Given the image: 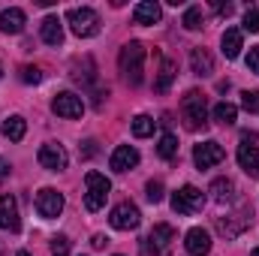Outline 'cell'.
Segmentation results:
<instances>
[{"mask_svg":"<svg viewBox=\"0 0 259 256\" xmlns=\"http://www.w3.org/2000/svg\"><path fill=\"white\" fill-rule=\"evenodd\" d=\"M118 64H121V72H124V78H127L130 84H142V78H145V46L139 39L127 42L121 49Z\"/></svg>","mask_w":259,"mask_h":256,"instance_id":"obj_1","label":"cell"},{"mask_svg":"<svg viewBox=\"0 0 259 256\" xmlns=\"http://www.w3.org/2000/svg\"><path fill=\"white\" fill-rule=\"evenodd\" d=\"M66 21H69L72 33H75V36H81V39H88V36H97V33H100V15H97L91 6H72V9L66 12Z\"/></svg>","mask_w":259,"mask_h":256,"instance_id":"obj_2","label":"cell"},{"mask_svg":"<svg viewBox=\"0 0 259 256\" xmlns=\"http://www.w3.org/2000/svg\"><path fill=\"white\" fill-rule=\"evenodd\" d=\"M181 112H184V121L190 130H205L208 127V106H205V94L199 91H187L184 103H181Z\"/></svg>","mask_w":259,"mask_h":256,"instance_id":"obj_3","label":"cell"},{"mask_svg":"<svg viewBox=\"0 0 259 256\" xmlns=\"http://www.w3.org/2000/svg\"><path fill=\"white\" fill-rule=\"evenodd\" d=\"M84 184H88V193H84V208L88 211H100L109 199V190H112V181L100 172H88L84 175Z\"/></svg>","mask_w":259,"mask_h":256,"instance_id":"obj_4","label":"cell"},{"mask_svg":"<svg viewBox=\"0 0 259 256\" xmlns=\"http://www.w3.org/2000/svg\"><path fill=\"white\" fill-rule=\"evenodd\" d=\"M172 241H175V229H172L169 223H157V226L148 232V238H142V253L145 256H163L169 250Z\"/></svg>","mask_w":259,"mask_h":256,"instance_id":"obj_5","label":"cell"},{"mask_svg":"<svg viewBox=\"0 0 259 256\" xmlns=\"http://www.w3.org/2000/svg\"><path fill=\"white\" fill-rule=\"evenodd\" d=\"M238 166L247 175L259 172V136L256 133H241V145H238Z\"/></svg>","mask_w":259,"mask_h":256,"instance_id":"obj_6","label":"cell"},{"mask_svg":"<svg viewBox=\"0 0 259 256\" xmlns=\"http://www.w3.org/2000/svg\"><path fill=\"white\" fill-rule=\"evenodd\" d=\"M202 205H205V196H202V190H196L193 184L181 187V190L172 196V211H175V214H181V217L196 214Z\"/></svg>","mask_w":259,"mask_h":256,"instance_id":"obj_7","label":"cell"},{"mask_svg":"<svg viewBox=\"0 0 259 256\" xmlns=\"http://www.w3.org/2000/svg\"><path fill=\"white\" fill-rule=\"evenodd\" d=\"M109 223H112L115 229H121V232H130V229H139L142 214H139V208H136L133 202H121V205H115V208H112Z\"/></svg>","mask_w":259,"mask_h":256,"instance_id":"obj_8","label":"cell"},{"mask_svg":"<svg viewBox=\"0 0 259 256\" xmlns=\"http://www.w3.org/2000/svg\"><path fill=\"white\" fill-rule=\"evenodd\" d=\"M36 211L46 220L61 217V211H64V193H58L55 187H42V190L36 193Z\"/></svg>","mask_w":259,"mask_h":256,"instance_id":"obj_9","label":"cell"},{"mask_svg":"<svg viewBox=\"0 0 259 256\" xmlns=\"http://www.w3.org/2000/svg\"><path fill=\"white\" fill-rule=\"evenodd\" d=\"M36 157H39V166L49 169V172H61V169H66V163H69L66 148L64 145H58V142H46V145L39 148Z\"/></svg>","mask_w":259,"mask_h":256,"instance_id":"obj_10","label":"cell"},{"mask_svg":"<svg viewBox=\"0 0 259 256\" xmlns=\"http://www.w3.org/2000/svg\"><path fill=\"white\" fill-rule=\"evenodd\" d=\"M223 157H226V151H223V145L214 142V139L196 145V151H193V163L199 166V169H211V166L223 163Z\"/></svg>","mask_w":259,"mask_h":256,"instance_id":"obj_11","label":"cell"},{"mask_svg":"<svg viewBox=\"0 0 259 256\" xmlns=\"http://www.w3.org/2000/svg\"><path fill=\"white\" fill-rule=\"evenodd\" d=\"M52 112L58 115V118H69V121H75V118H81L84 115V103H81V97H75V94H58L55 100H52Z\"/></svg>","mask_w":259,"mask_h":256,"instance_id":"obj_12","label":"cell"},{"mask_svg":"<svg viewBox=\"0 0 259 256\" xmlns=\"http://www.w3.org/2000/svg\"><path fill=\"white\" fill-rule=\"evenodd\" d=\"M0 229H9V232H18L21 229V217H18V202L15 196H0Z\"/></svg>","mask_w":259,"mask_h":256,"instance_id":"obj_13","label":"cell"},{"mask_svg":"<svg viewBox=\"0 0 259 256\" xmlns=\"http://www.w3.org/2000/svg\"><path fill=\"white\" fill-rule=\"evenodd\" d=\"M184 247H187L190 256H208L211 253V235H208V229L193 226V229L184 235Z\"/></svg>","mask_w":259,"mask_h":256,"instance_id":"obj_14","label":"cell"},{"mask_svg":"<svg viewBox=\"0 0 259 256\" xmlns=\"http://www.w3.org/2000/svg\"><path fill=\"white\" fill-rule=\"evenodd\" d=\"M139 166V151L133 145H118L115 154H112V169L115 172H130Z\"/></svg>","mask_w":259,"mask_h":256,"instance_id":"obj_15","label":"cell"},{"mask_svg":"<svg viewBox=\"0 0 259 256\" xmlns=\"http://www.w3.org/2000/svg\"><path fill=\"white\" fill-rule=\"evenodd\" d=\"M160 15H163V9H160L157 0H142V3H136V9H133V21H136V24H157Z\"/></svg>","mask_w":259,"mask_h":256,"instance_id":"obj_16","label":"cell"},{"mask_svg":"<svg viewBox=\"0 0 259 256\" xmlns=\"http://www.w3.org/2000/svg\"><path fill=\"white\" fill-rule=\"evenodd\" d=\"M24 24H27L24 9L12 6V9H3V12H0V30H3V33H21Z\"/></svg>","mask_w":259,"mask_h":256,"instance_id":"obj_17","label":"cell"},{"mask_svg":"<svg viewBox=\"0 0 259 256\" xmlns=\"http://www.w3.org/2000/svg\"><path fill=\"white\" fill-rule=\"evenodd\" d=\"M39 33H42V42H49V46H61V42H64V21H61L58 15H49V18H42Z\"/></svg>","mask_w":259,"mask_h":256,"instance_id":"obj_18","label":"cell"},{"mask_svg":"<svg viewBox=\"0 0 259 256\" xmlns=\"http://www.w3.org/2000/svg\"><path fill=\"white\" fill-rule=\"evenodd\" d=\"M220 49H223V58L235 61V58L241 55V49H244V36H241V30H238V27H229V30L223 33V39H220Z\"/></svg>","mask_w":259,"mask_h":256,"instance_id":"obj_19","label":"cell"},{"mask_svg":"<svg viewBox=\"0 0 259 256\" xmlns=\"http://www.w3.org/2000/svg\"><path fill=\"white\" fill-rule=\"evenodd\" d=\"M190 69H193L196 75H211L214 72V61H211V55L205 52V49H193L190 52Z\"/></svg>","mask_w":259,"mask_h":256,"instance_id":"obj_20","label":"cell"},{"mask_svg":"<svg viewBox=\"0 0 259 256\" xmlns=\"http://www.w3.org/2000/svg\"><path fill=\"white\" fill-rule=\"evenodd\" d=\"M24 133H27V121H24L21 115H9V118L3 121V136H6L9 142H21Z\"/></svg>","mask_w":259,"mask_h":256,"instance_id":"obj_21","label":"cell"},{"mask_svg":"<svg viewBox=\"0 0 259 256\" xmlns=\"http://www.w3.org/2000/svg\"><path fill=\"white\" fill-rule=\"evenodd\" d=\"M211 193H214V202L229 205V202L235 199V184H232L229 178H217V181L211 184Z\"/></svg>","mask_w":259,"mask_h":256,"instance_id":"obj_22","label":"cell"},{"mask_svg":"<svg viewBox=\"0 0 259 256\" xmlns=\"http://www.w3.org/2000/svg\"><path fill=\"white\" fill-rule=\"evenodd\" d=\"M247 223H250V217H247V214H238L235 220H232V217H226V220L220 217V220H217V229H220L223 235H229V238H232V235H238Z\"/></svg>","mask_w":259,"mask_h":256,"instance_id":"obj_23","label":"cell"},{"mask_svg":"<svg viewBox=\"0 0 259 256\" xmlns=\"http://www.w3.org/2000/svg\"><path fill=\"white\" fill-rule=\"evenodd\" d=\"M178 66H175V61H163V69H160V75H157V81H154V88L160 91V94H166L169 88H172V81H175V72Z\"/></svg>","mask_w":259,"mask_h":256,"instance_id":"obj_24","label":"cell"},{"mask_svg":"<svg viewBox=\"0 0 259 256\" xmlns=\"http://www.w3.org/2000/svg\"><path fill=\"white\" fill-rule=\"evenodd\" d=\"M211 115H214V121H220V124H226V127H229V124H235V118H238V109H235L232 103H217Z\"/></svg>","mask_w":259,"mask_h":256,"instance_id":"obj_25","label":"cell"},{"mask_svg":"<svg viewBox=\"0 0 259 256\" xmlns=\"http://www.w3.org/2000/svg\"><path fill=\"white\" fill-rule=\"evenodd\" d=\"M154 118L151 115H136L133 118V136H139V139H145V136H151L154 133Z\"/></svg>","mask_w":259,"mask_h":256,"instance_id":"obj_26","label":"cell"},{"mask_svg":"<svg viewBox=\"0 0 259 256\" xmlns=\"http://www.w3.org/2000/svg\"><path fill=\"white\" fill-rule=\"evenodd\" d=\"M181 24H184L187 30H202V24H205V15H202V6H190V9L184 12V18H181Z\"/></svg>","mask_w":259,"mask_h":256,"instance_id":"obj_27","label":"cell"},{"mask_svg":"<svg viewBox=\"0 0 259 256\" xmlns=\"http://www.w3.org/2000/svg\"><path fill=\"white\" fill-rule=\"evenodd\" d=\"M157 154H160L163 160H172V157L178 154V139H175L172 133H166V136L160 139V145H157Z\"/></svg>","mask_w":259,"mask_h":256,"instance_id":"obj_28","label":"cell"},{"mask_svg":"<svg viewBox=\"0 0 259 256\" xmlns=\"http://www.w3.org/2000/svg\"><path fill=\"white\" fill-rule=\"evenodd\" d=\"M21 81L24 84H39L42 81V69L39 66H21Z\"/></svg>","mask_w":259,"mask_h":256,"instance_id":"obj_29","label":"cell"},{"mask_svg":"<svg viewBox=\"0 0 259 256\" xmlns=\"http://www.w3.org/2000/svg\"><path fill=\"white\" fill-rule=\"evenodd\" d=\"M241 106L247 112H259V91H244L241 94Z\"/></svg>","mask_w":259,"mask_h":256,"instance_id":"obj_30","label":"cell"},{"mask_svg":"<svg viewBox=\"0 0 259 256\" xmlns=\"http://www.w3.org/2000/svg\"><path fill=\"white\" fill-rule=\"evenodd\" d=\"M145 196L157 205V202H163V184L160 181H148V187H145Z\"/></svg>","mask_w":259,"mask_h":256,"instance_id":"obj_31","label":"cell"},{"mask_svg":"<svg viewBox=\"0 0 259 256\" xmlns=\"http://www.w3.org/2000/svg\"><path fill=\"white\" fill-rule=\"evenodd\" d=\"M52 256H69V238L66 235H58L52 241Z\"/></svg>","mask_w":259,"mask_h":256,"instance_id":"obj_32","label":"cell"},{"mask_svg":"<svg viewBox=\"0 0 259 256\" xmlns=\"http://www.w3.org/2000/svg\"><path fill=\"white\" fill-rule=\"evenodd\" d=\"M244 30L259 33V9H247L244 12Z\"/></svg>","mask_w":259,"mask_h":256,"instance_id":"obj_33","label":"cell"},{"mask_svg":"<svg viewBox=\"0 0 259 256\" xmlns=\"http://www.w3.org/2000/svg\"><path fill=\"white\" fill-rule=\"evenodd\" d=\"M247 66H250V72H256L259 75V46L250 49V55H247Z\"/></svg>","mask_w":259,"mask_h":256,"instance_id":"obj_34","label":"cell"},{"mask_svg":"<svg viewBox=\"0 0 259 256\" xmlns=\"http://www.w3.org/2000/svg\"><path fill=\"white\" fill-rule=\"evenodd\" d=\"M94 154H97V142H91V139H88V142H84V148H81V157H94Z\"/></svg>","mask_w":259,"mask_h":256,"instance_id":"obj_35","label":"cell"},{"mask_svg":"<svg viewBox=\"0 0 259 256\" xmlns=\"http://www.w3.org/2000/svg\"><path fill=\"white\" fill-rule=\"evenodd\" d=\"M214 9H217L220 15H226V18L232 15V3H214Z\"/></svg>","mask_w":259,"mask_h":256,"instance_id":"obj_36","label":"cell"},{"mask_svg":"<svg viewBox=\"0 0 259 256\" xmlns=\"http://www.w3.org/2000/svg\"><path fill=\"white\" fill-rule=\"evenodd\" d=\"M91 244H94L97 250H103V247L109 244V238H106V235H94V238H91Z\"/></svg>","mask_w":259,"mask_h":256,"instance_id":"obj_37","label":"cell"},{"mask_svg":"<svg viewBox=\"0 0 259 256\" xmlns=\"http://www.w3.org/2000/svg\"><path fill=\"white\" fill-rule=\"evenodd\" d=\"M9 169H12V166H9V160H0V178H6V175H9Z\"/></svg>","mask_w":259,"mask_h":256,"instance_id":"obj_38","label":"cell"},{"mask_svg":"<svg viewBox=\"0 0 259 256\" xmlns=\"http://www.w3.org/2000/svg\"><path fill=\"white\" fill-rule=\"evenodd\" d=\"M15 256H33V253H27V250H18V253H15Z\"/></svg>","mask_w":259,"mask_h":256,"instance_id":"obj_39","label":"cell"},{"mask_svg":"<svg viewBox=\"0 0 259 256\" xmlns=\"http://www.w3.org/2000/svg\"><path fill=\"white\" fill-rule=\"evenodd\" d=\"M250 256H259V247H256V250H253V253H250Z\"/></svg>","mask_w":259,"mask_h":256,"instance_id":"obj_40","label":"cell"},{"mask_svg":"<svg viewBox=\"0 0 259 256\" xmlns=\"http://www.w3.org/2000/svg\"><path fill=\"white\" fill-rule=\"evenodd\" d=\"M0 75H3V64H0Z\"/></svg>","mask_w":259,"mask_h":256,"instance_id":"obj_41","label":"cell"}]
</instances>
